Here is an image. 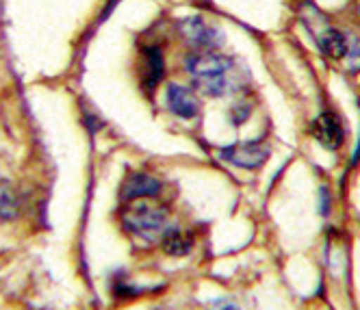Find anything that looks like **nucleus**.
Returning <instances> with one entry per match:
<instances>
[{"mask_svg": "<svg viewBox=\"0 0 360 310\" xmlns=\"http://www.w3.org/2000/svg\"><path fill=\"white\" fill-rule=\"evenodd\" d=\"M302 20L306 24V29L313 33L319 50L326 57H330V59H345V55H347V41L349 39L341 31L332 29L321 11H317L313 5H306L304 11H302Z\"/></svg>", "mask_w": 360, "mask_h": 310, "instance_id": "f03ea898", "label": "nucleus"}, {"mask_svg": "<svg viewBox=\"0 0 360 310\" xmlns=\"http://www.w3.org/2000/svg\"><path fill=\"white\" fill-rule=\"evenodd\" d=\"M313 135L328 150H339L345 141V131H343L341 120L330 111L321 113L313 122Z\"/></svg>", "mask_w": 360, "mask_h": 310, "instance_id": "423d86ee", "label": "nucleus"}, {"mask_svg": "<svg viewBox=\"0 0 360 310\" xmlns=\"http://www.w3.org/2000/svg\"><path fill=\"white\" fill-rule=\"evenodd\" d=\"M161 247L169 256H187L193 247V237L180 228H165L161 237Z\"/></svg>", "mask_w": 360, "mask_h": 310, "instance_id": "9d476101", "label": "nucleus"}, {"mask_svg": "<svg viewBox=\"0 0 360 310\" xmlns=\"http://www.w3.org/2000/svg\"><path fill=\"white\" fill-rule=\"evenodd\" d=\"M122 224L128 232L139 239H154L167 228V213L159 206L150 204H133L122 215Z\"/></svg>", "mask_w": 360, "mask_h": 310, "instance_id": "7ed1b4c3", "label": "nucleus"}, {"mask_svg": "<svg viewBox=\"0 0 360 310\" xmlns=\"http://www.w3.org/2000/svg\"><path fill=\"white\" fill-rule=\"evenodd\" d=\"M20 215V193L7 180H0V219H15Z\"/></svg>", "mask_w": 360, "mask_h": 310, "instance_id": "9b49d317", "label": "nucleus"}, {"mask_svg": "<svg viewBox=\"0 0 360 310\" xmlns=\"http://www.w3.org/2000/svg\"><path fill=\"white\" fill-rule=\"evenodd\" d=\"M248 115H250V107L245 105V102H239V105H235L233 107V113H230V117H233V122L237 126H241L248 120Z\"/></svg>", "mask_w": 360, "mask_h": 310, "instance_id": "ddd939ff", "label": "nucleus"}, {"mask_svg": "<svg viewBox=\"0 0 360 310\" xmlns=\"http://www.w3.org/2000/svg\"><path fill=\"white\" fill-rule=\"evenodd\" d=\"M178 29H180L183 39L198 50H217L226 41L224 31L219 27H215L213 22L204 20L202 15L185 18L183 22H180Z\"/></svg>", "mask_w": 360, "mask_h": 310, "instance_id": "20e7f679", "label": "nucleus"}, {"mask_svg": "<svg viewBox=\"0 0 360 310\" xmlns=\"http://www.w3.org/2000/svg\"><path fill=\"white\" fill-rule=\"evenodd\" d=\"M161 193V183L150 174H131L120 189L122 202H135L141 198H157Z\"/></svg>", "mask_w": 360, "mask_h": 310, "instance_id": "6e6552de", "label": "nucleus"}, {"mask_svg": "<svg viewBox=\"0 0 360 310\" xmlns=\"http://www.w3.org/2000/svg\"><path fill=\"white\" fill-rule=\"evenodd\" d=\"M165 102H167V109L183 117V120H191L198 115L200 111V105H198V98L193 96V91L185 85H178V83H172L167 85V91H165Z\"/></svg>", "mask_w": 360, "mask_h": 310, "instance_id": "0eeeda50", "label": "nucleus"}, {"mask_svg": "<svg viewBox=\"0 0 360 310\" xmlns=\"http://www.w3.org/2000/svg\"><path fill=\"white\" fill-rule=\"evenodd\" d=\"M187 74L191 85L204 96L221 98L235 91L237 85V63L233 57L219 55L215 50H204L187 59Z\"/></svg>", "mask_w": 360, "mask_h": 310, "instance_id": "f257e3e1", "label": "nucleus"}, {"mask_svg": "<svg viewBox=\"0 0 360 310\" xmlns=\"http://www.w3.org/2000/svg\"><path fill=\"white\" fill-rule=\"evenodd\" d=\"M143 87L148 91H154L159 87V83L163 81L165 76V57L157 46H150L143 50Z\"/></svg>", "mask_w": 360, "mask_h": 310, "instance_id": "1a4fd4ad", "label": "nucleus"}, {"mask_svg": "<svg viewBox=\"0 0 360 310\" xmlns=\"http://www.w3.org/2000/svg\"><path fill=\"white\" fill-rule=\"evenodd\" d=\"M269 157V148L263 141H248V143H235L221 150V159L233 163L243 169H256L261 167Z\"/></svg>", "mask_w": 360, "mask_h": 310, "instance_id": "39448f33", "label": "nucleus"}, {"mask_svg": "<svg viewBox=\"0 0 360 310\" xmlns=\"http://www.w3.org/2000/svg\"><path fill=\"white\" fill-rule=\"evenodd\" d=\"M347 70L349 72H360V39H352L347 41Z\"/></svg>", "mask_w": 360, "mask_h": 310, "instance_id": "f8f14e48", "label": "nucleus"}]
</instances>
